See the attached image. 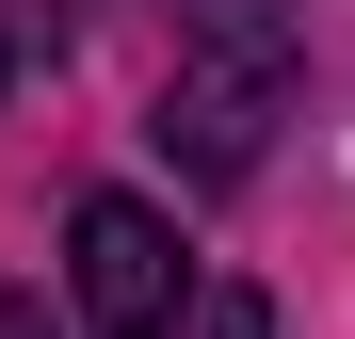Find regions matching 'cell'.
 Returning <instances> with one entry per match:
<instances>
[{
    "label": "cell",
    "instance_id": "3957f363",
    "mask_svg": "<svg viewBox=\"0 0 355 339\" xmlns=\"http://www.w3.org/2000/svg\"><path fill=\"white\" fill-rule=\"evenodd\" d=\"M0 339H49V307H33V291H0Z\"/></svg>",
    "mask_w": 355,
    "mask_h": 339
},
{
    "label": "cell",
    "instance_id": "7a4b0ae2",
    "mask_svg": "<svg viewBox=\"0 0 355 339\" xmlns=\"http://www.w3.org/2000/svg\"><path fill=\"white\" fill-rule=\"evenodd\" d=\"M65 291H81V339H178L194 307V259L146 194H81L65 210Z\"/></svg>",
    "mask_w": 355,
    "mask_h": 339
},
{
    "label": "cell",
    "instance_id": "6da1fadb",
    "mask_svg": "<svg viewBox=\"0 0 355 339\" xmlns=\"http://www.w3.org/2000/svg\"><path fill=\"white\" fill-rule=\"evenodd\" d=\"M291 81H307L291 0H194V17H178V81H162V162H178L194 194L259 178V146H275Z\"/></svg>",
    "mask_w": 355,
    "mask_h": 339
}]
</instances>
